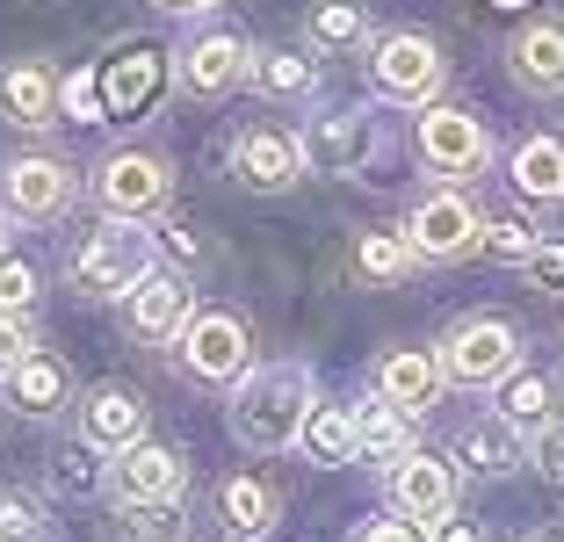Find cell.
<instances>
[{"instance_id":"obj_23","label":"cell","mask_w":564,"mask_h":542,"mask_svg":"<svg viewBox=\"0 0 564 542\" xmlns=\"http://www.w3.org/2000/svg\"><path fill=\"white\" fill-rule=\"evenodd\" d=\"M499 420L514 434H543L550 420H557V377H543V369H507V377H499Z\"/></svg>"},{"instance_id":"obj_43","label":"cell","mask_w":564,"mask_h":542,"mask_svg":"<svg viewBox=\"0 0 564 542\" xmlns=\"http://www.w3.org/2000/svg\"><path fill=\"white\" fill-rule=\"evenodd\" d=\"M434 542H485V528H470V521H448Z\"/></svg>"},{"instance_id":"obj_7","label":"cell","mask_w":564,"mask_h":542,"mask_svg":"<svg viewBox=\"0 0 564 542\" xmlns=\"http://www.w3.org/2000/svg\"><path fill=\"white\" fill-rule=\"evenodd\" d=\"M434 361H442V383L485 391V383H499L507 369H521V333L507 326V318H464Z\"/></svg>"},{"instance_id":"obj_41","label":"cell","mask_w":564,"mask_h":542,"mask_svg":"<svg viewBox=\"0 0 564 542\" xmlns=\"http://www.w3.org/2000/svg\"><path fill=\"white\" fill-rule=\"evenodd\" d=\"M166 247L182 253V261H196V253H203V239H196V225H174V231H166Z\"/></svg>"},{"instance_id":"obj_38","label":"cell","mask_w":564,"mask_h":542,"mask_svg":"<svg viewBox=\"0 0 564 542\" xmlns=\"http://www.w3.org/2000/svg\"><path fill=\"white\" fill-rule=\"evenodd\" d=\"M362 542H434V535L413 521V513H383V521H369V528H362Z\"/></svg>"},{"instance_id":"obj_8","label":"cell","mask_w":564,"mask_h":542,"mask_svg":"<svg viewBox=\"0 0 564 542\" xmlns=\"http://www.w3.org/2000/svg\"><path fill=\"white\" fill-rule=\"evenodd\" d=\"M166 196H174L166 152H109V160L95 166V203L109 217H152Z\"/></svg>"},{"instance_id":"obj_36","label":"cell","mask_w":564,"mask_h":542,"mask_svg":"<svg viewBox=\"0 0 564 542\" xmlns=\"http://www.w3.org/2000/svg\"><path fill=\"white\" fill-rule=\"evenodd\" d=\"M58 116H80V123H95V116H101V73H73V80L58 87Z\"/></svg>"},{"instance_id":"obj_33","label":"cell","mask_w":564,"mask_h":542,"mask_svg":"<svg viewBox=\"0 0 564 542\" xmlns=\"http://www.w3.org/2000/svg\"><path fill=\"white\" fill-rule=\"evenodd\" d=\"M36 290H44V275H36L22 253H0V318H15L36 304Z\"/></svg>"},{"instance_id":"obj_22","label":"cell","mask_w":564,"mask_h":542,"mask_svg":"<svg viewBox=\"0 0 564 542\" xmlns=\"http://www.w3.org/2000/svg\"><path fill=\"white\" fill-rule=\"evenodd\" d=\"M0 116L15 131H44L58 123V80L44 66H0Z\"/></svg>"},{"instance_id":"obj_24","label":"cell","mask_w":564,"mask_h":542,"mask_svg":"<svg viewBox=\"0 0 564 542\" xmlns=\"http://www.w3.org/2000/svg\"><path fill=\"white\" fill-rule=\"evenodd\" d=\"M275 513H282V499H275V485H261V477H225L217 485V521L232 528V535H268L275 528Z\"/></svg>"},{"instance_id":"obj_12","label":"cell","mask_w":564,"mask_h":542,"mask_svg":"<svg viewBox=\"0 0 564 542\" xmlns=\"http://www.w3.org/2000/svg\"><path fill=\"white\" fill-rule=\"evenodd\" d=\"M420 160H427L434 174H478V166L492 160V138H485V123L470 109L427 101V109H420Z\"/></svg>"},{"instance_id":"obj_18","label":"cell","mask_w":564,"mask_h":542,"mask_svg":"<svg viewBox=\"0 0 564 542\" xmlns=\"http://www.w3.org/2000/svg\"><path fill=\"white\" fill-rule=\"evenodd\" d=\"M507 73L529 95H564V22H535L507 44Z\"/></svg>"},{"instance_id":"obj_4","label":"cell","mask_w":564,"mask_h":542,"mask_svg":"<svg viewBox=\"0 0 564 542\" xmlns=\"http://www.w3.org/2000/svg\"><path fill=\"white\" fill-rule=\"evenodd\" d=\"M391 152V123L377 109H340V116H312L304 131V160L318 174H369Z\"/></svg>"},{"instance_id":"obj_3","label":"cell","mask_w":564,"mask_h":542,"mask_svg":"<svg viewBox=\"0 0 564 542\" xmlns=\"http://www.w3.org/2000/svg\"><path fill=\"white\" fill-rule=\"evenodd\" d=\"M73 196H80V174H73L58 152H22V160L0 166V210L15 225H51L66 217Z\"/></svg>"},{"instance_id":"obj_5","label":"cell","mask_w":564,"mask_h":542,"mask_svg":"<svg viewBox=\"0 0 564 542\" xmlns=\"http://www.w3.org/2000/svg\"><path fill=\"white\" fill-rule=\"evenodd\" d=\"M174 361L196 383H239L253 361V340L232 312H188V326L174 333Z\"/></svg>"},{"instance_id":"obj_27","label":"cell","mask_w":564,"mask_h":542,"mask_svg":"<svg viewBox=\"0 0 564 542\" xmlns=\"http://www.w3.org/2000/svg\"><path fill=\"white\" fill-rule=\"evenodd\" d=\"M297 442H304V456L326 463V470H333V463H348L355 456V405H318V398H312Z\"/></svg>"},{"instance_id":"obj_44","label":"cell","mask_w":564,"mask_h":542,"mask_svg":"<svg viewBox=\"0 0 564 542\" xmlns=\"http://www.w3.org/2000/svg\"><path fill=\"white\" fill-rule=\"evenodd\" d=\"M535 542H564V528H543V535H535Z\"/></svg>"},{"instance_id":"obj_11","label":"cell","mask_w":564,"mask_h":542,"mask_svg":"<svg viewBox=\"0 0 564 542\" xmlns=\"http://www.w3.org/2000/svg\"><path fill=\"white\" fill-rule=\"evenodd\" d=\"M369 73H377V87L391 101H434V87H442V51L420 30H391V36L369 44Z\"/></svg>"},{"instance_id":"obj_29","label":"cell","mask_w":564,"mask_h":542,"mask_svg":"<svg viewBox=\"0 0 564 542\" xmlns=\"http://www.w3.org/2000/svg\"><path fill=\"white\" fill-rule=\"evenodd\" d=\"M247 80L261 87V95H282V101H304L318 87V66L312 58H297V51H253Z\"/></svg>"},{"instance_id":"obj_39","label":"cell","mask_w":564,"mask_h":542,"mask_svg":"<svg viewBox=\"0 0 564 542\" xmlns=\"http://www.w3.org/2000/svg\"><path fill=\"white\" fill-rule=\"evenodd\" d=\"M0 542H36V507L30 499H0Z\"/></svg>"},{"instance_id":"obj_40","label":"cell","mask_w":564,"mask_h":542,"mask_svg":"<svg viewBox=\"0 0 564 542\" xmlns=\"http://www.w3.org/2000/svg\"><path fill=\"white\" fill-rule=\"evenodd\" d=\"M535 463H543L550 485H564V420H550V427L535 434Z\"/></svg>"},{"instance_id":"obj_9","label":"cell","mask_w":564,"mask_h":542,"mask_svg":"<svg viewBox=\"0 0 564 542\" xmlns=\"http://www.w3.org/2000/svg\"><path fill=\"white\" fill-rule=\"evenodd\" d=\"M312 174L304 160V138L297 131H275V123H253V131L232 138V181L253 188V196H282V188H297Z\"/></svg>"},{"instance_id":"obj_16","label":"cell","mask_w":564,"mask_h":542,"mask_svg":"<svg viewBox=\"0 0 564 542\" xmlns=\"http://www.w3.org/2000/svg\"><path fill=\"white\" fill-rule=\"evenodd\" d=\"M0 383H8V405H15L22 420H51V412H66V398H73V369L58 355H44V347H30Z\"/></svg>"},{"instance_id":"obj_21","label":"cell","mask_w":564,"mask_h":542,"mask_svg":"<svg viewBox=\"0 0 564 542\" xmlns=\"http://www.w3.org/2000/svg\"><path fill=\"white\" fill-rule=\"evenodd\" d=\"M80 412H87V442H95L101 456H117L123 442H138V434H145V405H138L131 383H95Z\"/></svg>"},{"instance_id":"obj_42","label":"cell","mask_w":564,"mask_h":542,"mask_svg":"<svg viewBox=\"0 0 564 542\" xmlns=\"http://www.w3.org/2000/svg\"><path fill=\"white\" fill-rule=\"evenodd\" d=\"M160 15H203V8H225V0H152Z\"/></svg>"},{"instance_id":"obj_25","label":"cell","mask_w":564,"mask_h":542,"mask_svg":"<svg viewBox=\"0 0 564 542\" xmlns=\"http://www.w3.org/2000/svg\"><path fill=\"white\" fill-rule=\"evenodd\" d=\"M456 463H464V470H478V477H507L521 463V434L507 427V420H470L464 434H456Z\"/></svg>"},{"instance_id":"obj_1","label":"cell","mask_w":564,"mask_h":542,"mask_svg":"<svg viewBox=\"0 0 564 542\" xmlns=\"http://www.w3.org/2000/svg\"><path fill=\"white\" fill-rule=\"evenodd\" d=\"M304 412H312V369L304 361H275V369H253L232 383V434L253 456H275V448L297 442Z\"/></svg>"},{"instance_id":"obj_28","label":"cell","mask_w":564,"mask_h":542,"mask_svg":"<svg viewBox=\"0 0 564 542\" xmlns=\"http://www.w3.org/2000/svg\"><path fill=\"white\" fill-rule=\"evenodd\" d=\"M117 542H188L182 499H117Z\"/></svg>"},{"instance_id":"obj_17","label":"cell","mask_w":564,"mask_h":542,"mask_svg":"<svg viewBox=\"0 0 564 542\" xmlns=\"http://www.w3.org/2000/svg\"><path fill=\"white\" fill-rule=\"evenodd\" d=\"M166 87V66H160V51H123L117 66L101 73V116L109 123H138L145 116V101Z\"/></svg>"},{"instance_id":"obj_37","label":"cell","mask_w":564,"mask_h":542,"mask_svg":"<svg viewBox=\"0 0 564 542\" xmlns=\"http://www.w3.org/2000/svg\"><path fill=\"white\" fill-rule=\"evenodd\" d=\"M30 347H44V340H36V326H30V312L0 318V377H8V369H15V361L30 355Z\"/></svg>"},{"instance_id":"obj_31","label":"cell","mask_w":564,"mask_h":542,"mask_svg":"<svg viewBox=\"0 0 564 542\" xmlns=\"http://www.w3.org/2000/svg\"><path fill=\"white\" fill-rule=\"evenodd\" d=\"M51 485H58L66 499H95L101 485H109V463H101V448L80 434V442H66L58 456H51Z\"/></svg>"},{"instance_id":"obj_19","label":"cell","mask_w":564,"mask_h":542,"mask_svg":"<svg viewBox=\"0 0 564 542\" xmlns=\"http://www.w3.org/2000/svg\"><path fill=\"white\" fill-rule=\"evenodd\" d=\"M413 448V412L405 405H391V398H362L355 405V456L362 463H377V470H391V463Z\"/></svg>"},{"instance_id":"obj_15","label":"cell","mask_w":564,"mask_h":542,"mask_svg":"<svg viewBox=\"0 0 564 542\" xmlns=\"http://www.w3.org/2000/svg\"><path fill=\"white\" fill-rule=\"evenodd\" d=\"M247 66H253V44H247V36H232V30H203L196 44L182 51L188 95H232V87L247 80Z\"/></svg>"},{"instance_id":"obj_13","label":"cell","mask_w":564,"mask_h":542,"mask_svg":"<svg viewBox=\"0 0 564 542\" xmlns=\"http://www.w3.org/2000/svg\"><path fill=\"white\" fill-rule=\"evenodd\" d=\"M456 492H464L456 456H420V448H405V456L391 463V499H399V513H413V521L456 513Z\"/></svg>"},{"instance_id":"obj_6","label":"cell","mask_w":564,"mask_h":542,"mask_svg":"<svg viewBox=\"0 0 564 542\" xmlns=\"http://www.w3.org/2000/svg\"><path fill=\"white\" fill-rule=\"evenodd\" d=\"M405 239H413L420 261H470V253L485 247V217H478V203H470L464 188H434V196L413 203Z\"/></svg>"},{"instance_id":"obj_34","label":"cell","mask_w":564,"mask_h":542,"mask_svg":"<svg viewBox=\"0 0 564 542\" xmlns=\"http://www.w3.org/2000/svg\"><path fill=\"white\" fill-rule=\"evenodd\" d=\"M535 239H543V231H535L529 217H514V210L485 217V253H499V261H521V253H529Z\"/></svg>"},{"instance_id":"obj_14","label":"cell","mask_w":564,"mask_h":542,"mask_svg":"<svg viewBox=\"0 0 564 542\" xmlns=\"http://www.w3.org/2000/svg\"><path fill=\"white\" fill-rule=\"evenodd\" d=\"M182 485H188V463H182V448H166V442H123L117 448V463H109V492L117 499H182Z\"/></svg>"},{"instance_id":"obj_2","label":"cell","mask_w":564,"mask_h":542,"mask_svg":"<svg viewBox=\"0 0 564 542\" xmlns=\"http://www.w3.org/2000/svg\"><path fill=\"white\" fill-rule=\"evenodd\" d=\"M152 261H160V247H152V231L138 217H101L95 231H80L66 275L87 296H123L138 275H152Z\"/></svg>"},{"instance_id":"obj_26","label":"cell","mask_w":564,"mask_h":542,"mask_svg":"<svg viewBox=\"0 0 564 542\" xmlns=\"http://www.w3.org/2000/svg\"><path fill=\"white\" fill-rule=\"evenodd\" d=\"M514 188L529 203H564V138H521L514 145Z\"/></svg>"},{"instance_id":"obj_20","label":"cell","mask_w":564,"mask_h":542,"mask_svg":"<svg viewBox=\"0 0 564 542\" xmlns=\"http://www.w3.org/2000/svg\"><path fill=\"white\" fill-rule=\"evenodd\" d=\"M377 391L420 420V412H427L434 398H442V361H434L427 347H391V355L377 361Z\"/></svg>"},{"instance_id":"obj_35","label":"cell","mask_w":564,"mask_h":542,"mask_svg":"<svg viewBox=\"0 0 564 542\" xmlns=\"http://www.w3.org/2000/svg\"><path fill=\"white\" fill-rule=\"evenodd\" d=\"M521 275H529V290L564 296V239H535V247L521 253Z\"/></svg>"},{"instance_id":"obj_10","label":"cell","mask_w":564,"mask_h":542,"mask_svg":"<svg viewBox=\"0 0 564 542\" xmlns=\"http://www.w3.org/2000/svg\"><path fill=\"white\" fill-rule=\"evenodd\" d=\"M188 312H196V290H188V275H166V268H152V275H138L131 290H123V326L145 347H174V333L188 326Z\"/></svg>"},{"instance_id":"obj_32","label":"cell","mask_w":564,"mask_h":542,"mask_svg":"<svg viewBox=\"0 0 564 542\" xmlns=\"http://www.w3.org/2000/svg\"><path fill=\"white\" fill-rule=\"evenodd\" d=\"M304 30H312L318 51H362L369 44V15L355 8V0H318Z\"/></svg>"},{"instance_id":"obj_30","label":"cell","mask_w":564,"mask_h":542,"mask_svg":"<svg viewBox=\"0 0 564 542\" xmlns=\"http://www.w3.org/2000/svg\"><path fill=\"white\" fill-rule=\"evenodd\" d=\"M413 268H420V253L405 231H362V247H355V275L362 282H405Z\"/></svg>"}]
</instances>
